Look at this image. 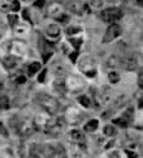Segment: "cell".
Returning a JSON list of instances; mask_svg holds the SVG:
<instances>
[{
	"instance_id": "obj_1",
	"label": "cell",
	"mask_w": 143,
	"mask_h": 158,
	"mask_svg": "<svg viewBox=\"0 0 143 158\" xmlns=\"http://www.w3.org/2000/svg\"><path fill=\"white\" fill-rule=\"evenodd\" d=\"M36 101L40 104V107L44 108L45 112H48L49 114H55L59 110V102L55 99L54 97L49 95V94H38L36 95Z\"/></svg>"
},
{
	"instance_id": "obj_2",
	"label": "cell",
	"mask_w": 143,
	"mask_h": 158,
	"mask_svg": "<svg viewBox=\"0 0 143 158\" xmlns=\"http://www.w3.org/2000/svg\"><path fill=\"white\" fill-rule=\"evenodd\" d=\"M79 69L87 77H94L95 75V63L93 60V58H90V56L82 58L79 62Z\"/></svg>"
},
{
	"instance_id": "obj_3",
	"label": "cell",
	"mask_w": 143,
	"mask_h": 158,
	"mask_svg": "<svg viewBox=\"0 0 143 158\" xmlns=\"http://www.w3.org/2000/svg\"><path fill=\"white\" fill-rule=\"evenodd\" d=\"M100 16L106 23H114L122 18V11L118 8H108L102 10Z\"/></svg>"
},
{
	"instance_id": "obj_4",
	"label": "cell",
	"mask_w": 143,
	"mask_h": 158,
	"mask_svg": "<svg viewBox=\"0 0 143 158\" xmlns=\"http://www.w3.org/2000/svg\"><path fill=\"white\" fill-rule=\"evenodd\" d=\"M67 9L75 15H83L84 13L89 11V6L83 2H79V0H72V2H69L67 4Z\"/></svg>"
},
{
	"instance_id": "obj_5",
	"label": "cell",
	"mask_w": 143,
	"mask_h": 158,
	"mask_svg": "<svg viewBox=\"0 0 143 158\" xmlns=\"http://www.w3.org/2000/svg\"><path fill=\"white\" fill-rule=\"evenodd\" d=\"M122 34V28L118 25V24H112L109 25V28L107 29L104 36H103V43H111L113 42L114 39H117L119 35Z\"/></svg>"
},
{
	"instance_id": "obj_6",
	"label": "cell",
	"mask_w": 143,
	"mask_h": 158,
	"mask_svg": "<svg viewBox=\"0 0 143 158\" xmlns=\"http://www.w3.org/2000/svg\"><path fill=\"white\" fill-rule=\"evenodd\" d=\"M18 129H19V132H20V134H22V135H24V137H29L30 134L34 133V131H35L36 128H35L34 121L24 119V121H20V122H19Z\"/></svg>"
},
{
	"instance_id": "obj_7",
	"label": "cell",
	"mask_w": 143,
	"mask_h": 158,
	"mask_svg": "<svg viewBox=\"0 0 143 158\" xmlns=\"http://www.w3.org/2000/svg\"><path fill=\"white\" fill-rule=\"evenodd\" d=\"M10 52L13 55H24L27 52V44L23 40H14L10 43Z\"/></svg>"
},
{
	"instance_id": "obj_8",
	"label": "cell",
	"mask_w": 143,
	"mask_h": 158,
	"mask_svg": "<svg viewBox=\"0 0 143 158\" xmlns=\"http://www.w3.org/2000/svg\"><path fill=\"white\" fill-rule=\"evenodd\" d=\"M64 119H65L67 122H70V123L75 124V123H79V122H80L82 114H80L75 108H70V109L67 110V113H65V115H64Z\"/></svg>"
},
{
	"instance_id": "obj_9",
	"label": "cell",
	"mask_w": 143,
	"mask_h": 158,
	"mask_svg": "<svg viewBox=\"0 0 143 158\" xmlns=\"http://www.w3.org/2000/svg\"><path fill=\"white\" fill-rule=\"evenodd\" d=\"M120 63L123 64L124 69L128 70V72H133V70H136L138 68V62H137V59L134 56H127Z\"/></svg>"
},
{
	"instance_id": "obj_10",
	"label": "cell",
	"mask_w": 143,
	"mask_h": 158,
	"mask_svg": "<svg viewBox=\"0 0 143 158\" xmlns=\"http://www.w3.org/2000/svg\"><path fill=\"white\" fill-rule=\"evenodd\" d=\"M62 11H63V8H62V5H60L59 3H52V4L48 6V9H47V15L55 19V18L59 16L60 14H63Z\"/></svg>"
},
{
	"instance_id": "obj_11",
	"label": "cell",
	"mask_w": 143,
	"mask_h": 158,
	"mask_svg": "<svg viewBox=\"0 0 143 158\" xmlns=\"http://www.w3.org/2000/svg\"><path fill=\"white\" fill-rule=\"evenodd\" d=\"M2 63H3L5 69H14L18 64V59L14 55H8V56H4L2 59Z\"/></svg>"
},
{
	"instance_id": "obj_12",
	"label": "cell",
	"mask_w": 143,
	"mask_h": 158,
	"mask_svg": "<svg viewBox=\"0 0 143 158\" xmlns=\"http://www.w3.org/2000/svg\"><path fill=\"white\" fill-rule=\"evenodd\" d=\"M128 102H129V97L126 95V94H122V95H118L116 99L113 101V104H114V108L119 109V108L126 107Z\"/></svg>"
},
{
	"instance_id": "obj_13",
	"label": "cell",
	"mask_w": 143,
	"mask_h": 158,
	"mask_svg": "<svg viewBox=\"0 0 143 158\" xmlns=\"http://www.w3.org/2000/svg\"><path fill=\"white\" fill-rule=\"evenodd\" d=\"M54 88L57 92H59L60 94H64L67 92V83H65V79L64 78H57L54 83H53Z\"/></svg>"
},
{
	"instance_id": "obj_14",
	"label": "cell",
	"mask_w": 143,
	"mask_h": 158,
	"mask_svg": "<svg viewBox=\"0 0 143 158\" xmlns=\"http://www.w3.org/2000/svg\"><path fill=\"white\" fill-rule=\"evenodd\" d=\"M70 138H72V139H73L75 143H78V144H82V143L86 142V135H84V133L82 132V131H78V129L72 131Z\"/></svg>"
},
{
	"instance_id": "obj_15",
	"label": "cell",
	"mask_w": 143,
	"mask_h": 158,
	"mask_svg": "<svg viewBox=\"0 0 143 158\" xmlns=\"http://www.w3.org/2000/svg\"><path fill=\"white\" fill-rule=\"evenodd\" d=\"M45 31H47V35H48L49 38H52V39L58 38V36L60 35V28H59L57 24H50V25H48L47 29H45Z\"/></svg>"
},
{
	"instance_id": "obj_16",
	"label": "cell",
	"mask_w": 143,
	"mask_h": 158,
	"mask_svg": "<svg viewBox=\"0 0 143 158\" xmlns=\"http://www.w3.org/2000/svg\"><path fill=\"white\" fill-rule=\"evenodd\" d=\"M40 151L43 152L45 158H55V146L53 144H44Z\"/></svg>"
},
{
	"instance_id": "obj_17",
	"label": "cell",
	"mask_w": 143,
	"mask_h": 158,
	"mask_svg": "<svg viewBox=\"0 0 143 158\" xmlns=\"http://www.w3.org/2000/svg\"><path fill=\"white\" fill-rule=\"evenodd\" d=\"M65 83H67V89L70 88V89H73V90H78L79 88H82V85H83V82L79 81V79L75 78V77L72 78L70 82H67V81H65Z\"/></svg>"
},
{
	"instance_id": "obj_18",
	"label": "cell",
	"mask_w": 143,
	"mask_h": 158,
	"mask_svg": "<svg viewBox=\"0 0 143 158\" xmlns=\"http://www.w3.org/2000/svg\"><path fill=\"white\" fill-rule=\"evenodd\" d=\"M40 69H42V64L40 63H38V62H33V63H30L29 65H28V75L29 77H33L36 72H39Z\"/></svg>"
},
{
	"instance_id": "obj_19",
	"label": "cell",
	"mask_w": 143,
	"mask_h": 158,
	"mask_svg": "<svg viewBox=\"0 0 143 158\" xmlns=\"http://www.w3.org/2000/svg\"><path fill=\"white\" fill-rule=\"evenodd\" d=\"M100 103L104 104V106H108L112 103V93L108 92V90H104L103 93L100 94Z\"/></svg>"
},
{
	"instance_id": "obj_20",
	"label": "cell",
	"mask_w": 143,
	"mask_h": 158,
	"mask_svg": "<svg viewBox=\"0 0 143 158\" xmlns=\"http://www.w3.org/2000/svg\"><path fill=\"white\" fill-rule=\"evenodd\" d=\"M119 64H120V60L118 59V56H116V55H111L108 58V60H107V67L111 68V69L117 68Z\"/></svg>"
},
{
	"instance_id": "obj_21",
	"label": "cell",
	"mask_w": 143,
	"mask_h": 158,
	"mask_svg": "<svg viewBox=\"0 0 143 158\" xmlns=\"http://www.w3.org/2000/svg\"><path fill=\"white\" fill-rule=\"evenodd\" d=\"M133 114H134V109H133V108H128V109H126V110L123 112V114H122V118H123V119H126V121L131 124L132 121H133Z\"/></svg>"
},
{
	"instance_id": "obj_22",
	"label": "cell",
	"mask_w": 143,
	"mask_h": 158,
	"mask_svg": "<svg viewBox=\"0 0 143 158\" xmlns=\"http://www.w3.org/2000/svg\"><path fill=\"white\" fill-rule=\"evenodd\" d=\"M55 158H67V152L62 144L55 146Z\"/></svg>"
},
{
	"instance_id": "obj_23",
	"label": "cell",
	"mask_w": 143,
	"mask_h": 158,
	"mask_svg": "<svg viewBox=\"0 0 143 158\" xmlns=\"http://www.w3.org/2000/svg\"><path fill=\"white\" fill-rule=\"evenodd\" d=\"M98 121L97 119H92V121H89L86 126H84V131L86 132H94L97 128H98Z\"/></svg>"
},
{
	"instance_id": "obj_24",
	"label": "cell",
	"mask_w": 143,
	"mask_h": 158,
	"mask_svg": "<svg viewBox=\"0 0 143 158\" xmlns=\"http://www.w3.org/2000/svg\"><path fill=\"white\" fill-rule=\"evenodd\" d=\"M78 102L80 103V106H83L86 108H89L92 106V101L89 99V97H87V95H80L78 98Z\"/></svg>"
},
{
	"instance_id": "obj_25",
	"label": "cell",
	"mask_w": 143,
	"mask_h": 158,
	"mask_svg": "<svg viewBox=\"0 0 143 158\" xmlns=\"http://www.w3.org/2000/svg\"><path fill=\"white\" fill-rule=\"evenodd\" d=\"M69 43L73 45V48L75 49V52H78V49L80 48L82 43H83V39H80V38H70L69 39Z\"/></svg>"
},
{
	"instance_id": "obj_26",
	"label": "cell",
	"mask_w": 143,
	"mask_h": 158,
	"mask_svg": "<svg viewBox=\"0 0 143 158\" xmlns=\"http://www.w3.org/2000/svg\"><path fill=\"white\" fill-rule=\"evenodd\" d=\"M113 123H114V124H117V126H119V127H122V128H127V127L129 126V123H128L126 119H123L122 117L113 119Z\"/></svg>"
},
{
	"instance_id": "obj_27",
	"label": "cell",
	"mask_w": 143,
	"mask_h": 158,
	"mask_svg": "<svg viewBox=\"0 0 143 158\" xmlns=\"http://www.w3.org/2000/svg\"><path fill=\"white\" fill-rule=\"evenodd\" d=\"M108 79H109L111 83H118L119 79H120V75H119L117 72H111V73L108 74Z\"/></svg>"
},
{
	"instance_id": "obj_28",
	"label": "cell",
	"mask_w": 143,
	"mask_h": 158,
	"mask_svg": "<svg viewBox=\"0 0 143 158\" xmlns=\"http://www.w3.org/2000/svg\"><path fill=\"white\" fill-rule=\"evenodd\" d=\"M103 132H104V134H106L107 137H112V135H114V134H116V128H114L112 124H108V126H106V127H104Z\"/></svg>"
},
{
	"instance_id": "obj_29",
	"label": "cell",
	"mask_w": 143,
	"mask_h": 158,
	"mask_svg": "<svg viewBox=\"0 0 143 158\" xmlns=\"http://www.w3.org/2000/svg\"><path fill=\"white\" fill-rule=\"evenodd\" d=\"M80 30H82V28H79V27H69V28L65 29V33L70 36V35H74V34L79 33Z\"/></svg>"
},
{
	"instance_id": "obj_30",
	"label": "cell",
	"mask_w": 143,
	"mask_h": 158,
	"mask_svg": "<svg viewBox=\"0 0 143 158\" xmlns=\"http://www.w3.org/2000/svg\"><path fill=\"white\" fill-rule=\"evenodd\" d=\"M88 2H89V5L95 9L102 8V5H103V0H88Z\"/></svg>"
},
{
	"instance_id": "obj_31",
	"label": "cell",
	"mask_w": 143,
	"mask_h": 158,
	"mask_svg": "<svg viewBox=\"0 0 143 158\" xmlns=\"http://www.w3.org/2000/svg\"><path fill=\"white\" fill-rule=\"evenodd\" d=\"M0 108L2 109H8L9 108V99H8V97H3L2 98V101H0Z\"/></svg>"
},
{
	"instance_id": "obj_32",
	"label": "cell",
	"mask_w": 143,
	"mask_h": 158,
	"mask_svg": "<svg viewBox=\"0 0 143 158\" xmlns=\"http://www.w3.org/2000/svg\"><path fill=\"white\" fill-rule=\"evenodd\" d=\"M10 10H13V11H19L20 10V3L18 2V0H13V2L10 3Z\"/></svg>"
},
{
	"instance_id": "obj_33",
	"label": "cell",
	"mask_w": 143,
	"mask_h": 158,
	"mask_svg": "<svg viewBox=\"0 0 143 158\" xmlns=\"http://www.w3.org/2000/svg\"><path fill=\"white\" fill-rule=\"evenodd\" d=\"M137 82H138V87L141 89H143V68H141L138 72V81Z\"/></svg>"
},
{
	"instance_id": "obj_34",
	"label": "cell",
	"mask_w": 143,
	"mask_h": 158,
	"mask_svg": "<svg viewBox=\"0 0 143 158\" xmlns=\"http://www.w3.org/2000/svg\"><path fill=\"white\" fill-rule=\"evenodd\" d=\"M59 22V23H67L68 22V19H69V16L68 15H65V14H60L59 16H57L55 18Z\"/></svg>"
},
{
	"instance_id": "obj_35",
	"label": "cell",
	"mask_w": 143,
	"mask_h": 158,
	"mask_svg": "<svg viewBox=\"0 0 143 158\" xmlns=\"http://www.w3.org/2000/svg\"><path fill=\"white\" fill-rule=\"evenodd\" d=\"M8 19H9V24L11 27H15L16 25V23H18V16L16 15H9Z\"/></svg>"
},
{
	"instance_id": "obj_36",
	"label": "cell",
	"mask_w": 143,
	"mask_h": 158,
	"mask_svg": "<svg viewBox=\"0 0 143 158\" xmlns=\"http://www.w3.org/2000/svg\"><path fill=\"white\" fill-rule=\"evenodd\" d=\"M25 77L24 75H18L16 77V79H15V83H18V84H23V83H25Z\"/></svg>"
},
{
	"instance_id": "obj_37",
	"label": "cell",
	"mask_w": 143,
	"mask_h": 158,
	"mask_svg": "<svg viewBox=\"0 0 143 158\" xmlns=\"http://www.w3.org/2000/svg\"><path fill=\"white\" fill-rule=\"evenodd\" d=\"M44 4H45V0H36V2H34L35 8H43Z\"/></svg>"
},
{
	"instance_id": "obj_38",
	"label": "cell",
	"mask_w": 143,
	"mask_h": 158,
	"mask_svg": "<svg viewBox=\"0 0 143 158\" xmlns=\"http://www.w3.org/2000/svg\"><path fill=\"white\" fill-rule=\"evenodd\" d=\"M45 75H47V70L44 69V70L42 72V74H40V75H39V79H38V81H39L40 83H43V82H45Z\"/></svg>"
},
{
	"instance_id": "obj_39",
	"label": "cell",
	"mask_w": 143,
	"mask_h": 158,
	"mask_svg": "<svg viewBox=\"0 0 143 158\" xmlns=\"http://www.w3.org/2000/svg\"><path fill=\"white\" fill-rule=\"evenodd\" d=\"M0 134L4 135V137H6V135H8V131H6V129H5V127L2 124V122H0Z\"/></svg>"
},
{
	"instance_id": "obj_40",
	"label": "cell",
	"mask_w": 143,
	"mask_h": 158,
	"mask_svg": "<svg viewBox=\"0 0 143 158\" xmlns=\"http://www.w3.org/2000/svg\"><path fill=\"white\" fill-rule=\"evenodd\" d=\"M23 16H24V19H27L28 22H32V18L29 16V10L28 9H24L23 10Z\"/></svg>"
},
{
	"instance_id": "obj_41",
	"label": "cell",
	"mask_w": 143,
	"mask_h": 158,
	"mask_svg": "<svg viewBox=\"0 0 143 158\" xmlns=\"http://www.w3.org/2000/svg\"><path fill=\"white\" fill-rule=\"evenodd\" d=\"M126 153H127V156H128L129 158H137V153H134V152H131L129 149H126Z\"/></svg>"
},
{
	"instance_id": "obj_42",
	"label": "cell",
	"mask_w": 143,
	"mask_h": 158,
	"mask_svg": "<svg viewBox=\"0 0 143 158\" xmlns=\"http://www.w3.org/2000/svg\"><path fill=\"white\" fill-rule=\"evenodd\" d=\"M77 56H78V52L70 53V60H72V62H75V60H77Z\"/></svg>"
},
{
	"instance_id": "obj_43",
	"label": "cell",
	"mask_w": 143,
	"mask_h": 158,
	"mask_svg": "<svg viewBox=\"0 0 143 158\" xmlns=\"http://www.w3.org/2000/svg\"><path fill=\"white\" fill-rule=\"evenodd\" d=\"M109 158H120V156H119L118 152H112V153L109 154Z\"/></svg>"
},
{
	"instance_id": "obj_44",
	"label": "cell",
	"mask_w": 143,
	"mask_h": 158,
	"mask_svg": "<svg viewBox=\"0 0 143 158\" xmlns=\"http://www.w3.org/2000/svg\"><path fill=\"white\" fill-rule=\"evenodd\" d=\"M74 158H88V157H87L86 154H82V153H80V154H77Z\"/></svg>"
},
{
	"instance_id": "obj_45",
	"label": "cell",
	"mask_w": 143,
	"mask_h": 158,
	"mask_svg": "<svg viewBox=\"0 0 143 158\" xmlns=\"http://www.w3.org/2000/svg\"><path fill=\"white\" fill-rule=\"evenodd\" d=\"M3 84H0V101H2V98H3Z\"/></svg>"
},
{
	"instance_id": "obj_46",
	"label": "cell",
	"mask_w": 143,
	"mask_h": 158,
	"mask_svg": "<svg viewBox=\"0 0 143 158\" xmlns=\"http://www.w3.org/2000/svg\"><path fill=\"white\" fill-rule=\"evenodd\" d=\"M136 3H137L138 6H142L143 8V0H136Z\"/></svg>"
},
{
	"instance_id": "obj_47",
	"label": "cell",
	"mask_w": 143,
	"mask_h": 158,
	"mask_svg": "<svg viewBox=\"0 0 143 158\" xmlns=\"http://www.w3.org/2000/svg\"><path fill=\"white\" fill-rule=\"evenodd\" d=\"M29 158H40L36 153H30V156H29Z\"/></svg>"
},
{
	"instance_id": "obj_48",
	"label": "cell",
	"mask_w": 143,
	"mask_h": 158,
	"mask_svg": "<svg viewBox=\"0 0 143 158\" xmlns=\"http://www.w3.org/2000/svg\"><path fill=\"white\" fill-rule=\"evenodd\" d=\"M139 107L143 109V98H141V99H139Z\"/></svg>"
},
{
	"instance_id": "obj_49",
	"label": "cell",
	"mask_w": 143,
	"mask_h": 158,
	"mask_svg": "<svg viewBox=\"0 0 143 158\" xmlns=\"http://www.w3.org/2000/svg\"><path fill=\"white\" fill-rule=\"evenodd\" d=\"M142 151H143V143H142Z\"/></svg>"
},
{
	"instance_id": "obj_50",
	"label": "cell",
	"mask_w": 143,
	"mask_h": 158,
	"mask_svg": "<svg viewBox=\"0 0 143 158\" xmlns=\"http://www.w3.org/2000/svg\"><path fill=\"white\" fill-rule=\"evenodd\" d=\"M25 2H29V0H25Z\"/></svg>"
}]
</instances>
